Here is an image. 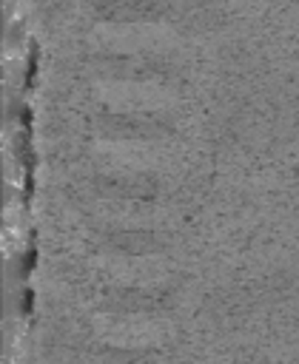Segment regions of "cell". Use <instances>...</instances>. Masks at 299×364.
Here are the masks:
<instances>
[{"mask_svg": "<svg viewBox=\"0 0 299 364\" xmlns=\"http://www.w3.org/2000/svg\"><path fill=\"white\" fill-rule=\"evenodd\" d=\"M159 11L157 0H111V6L105 9V17L111 20H142V17H154Z\"/></svg>", "mask_w": 299, "mask_h": 364, "instance_id": "obj_1", "label": "cell"}]
</instances>
